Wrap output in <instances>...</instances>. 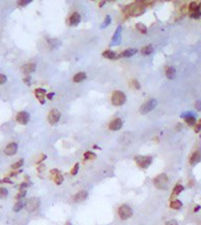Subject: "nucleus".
I'll return each mask as SVG.
<instances>
[{
	"mask_svg": "<svg viewBox=\"0 0 201 225\" xmlns=\"http://www.w3.org/2000/svg\"><path fill=\"white\" fill-rule=\"evenodd\" d=\"M126 101V95L122 91H115L111 95V103L115 106H121L123 105Z\"/></svg>",
	"mask_w": 201,
	"mask_h": 225,
	"instance_id": "f257e3e1",
	"label": "nucleus"
},
{
	"mask_svg": "<svg viewBox=\"0 0 201 225\" xmlns=\"http://www.w3.org/2000/svg\"><path fill=\"white\" fill-rule=\"evenodd\" d=\"M153 182H154V186L158 188V189H160V190H166L167 187H168L169 178L166 174L163 173L155 177Z\"/></svg>",
	"mask_w": 201,
	"mask_h": 225,
	"instance_id": "f03ea898",
	"label": "nucleus"
},
{
	"mask_svg": "<svg viewBox=\"0 0 201 225\" xmlns=\"http://www.w3.org/2000/svg\"><path fill=\"white\" fill-rule=\"evenodd\" d=\"M118 214H119V217L121 220H128L129 218L132 217L133 211L129 205L123 204L118 209Z\"/></svg>",
	"mask_w": 201,
	"mask_h": 225,
	"instance_id": "7ed1b4c3",
	"label": "nucleus"
},
{
	"mask_svg": "<svg viewBox=\"0 0 201 225\" xmlns=\"http://www.w3.org/2000/svg\"><path fill=\"white\" fill-rule=\"evenodd\" d=\"M158 104V101L155 99H149L148 101H146L145 103H143L141 106H140V113L142 115H146L148 113H150L151 111L155 109V106Z\"/></svg>",
	"mask_w": 201,
	"mask_h": 225,
	"instance_id": "20e7f679",
	"label": "nucleus"
},
{
	"mask_svg": "<svg viewBox=\"0 0 201 225\" xmlns=\"http://www.w3.org/2000/svg\"><path fill=\"white\" fill-rule=\"evenodd\" d=\"M136 165L142 169H147L152 163V157L151 156H136L134 157Z\"/></svg>",
	"mask_w": 201,
	"mask_h": 225,
	"instance_id": "39448f33",
	"label": "nucleus"
},
{
	"mask_svg": "<svg viewBox=\"0 0 201 225\" xmlns=\"http://www.w3.org/2000/svg\"><path fill=\"white\" fill-rule=\"evenodd\" d=\"M25 206V209L29 213H33V211H37L39 209V206H40V200H39L38 198H30L28 199L24 204Z\"/></svg>",
	"mask_w": 201,
	"mask_h": 225,
	"instance_id": "423d86ee",
	"label": "nucleus"
},
{
	"mask_svg": "<svg viewBox=\"0 0 201 225\" xmlns=\"http://www.w3.org/2000/svg\"><path fill=\"white\" fill-rule=\"evenodd\" d=\"M60 120V113L57 109H52L48 114V122L50 124L54 125Z\"/></svg>",
	"mask_w": 201,
	"mask_h": 225,
	"instance_id": "0eeeda50",
	"label": "nucleus"
},
{
	"mask_svg": "<svg viewBox=\"0 0 201 225\" xmlns=\"http://www.w3.org/2000/svg\"><path fill=\"white\" fill-rule=\"evenodd\" d=\"M29 119H30V117L27 111H20V113H18L16 116V120L22 125L27 124V123L29 122Z\"/></svg>",
	"mask_w": 201,
	"mask_h": 225,
	"instance_id": "6e6552de",
	"label": "nucleus"
},
{
	"mask_svg": "<svg viewBox=\"0 0 201 225\" xmlns=\"http://www.w3.org/2000/svg\"><path fill=\"white\" fill-rule=\"evenodd\" d=\"M123 126V121L120 118H116L113 121H111L109 124V128L113 131H117V130L121 129Z\"/></svg>",
	"mask_w": 201,
	"mask_h": 225,
	"instance_id": "1a4fd4ad",
	"label": "nucleus"
},
{
	"mask_svg": "<svg viewBox=\"0 0 201 225\" xmlns=\"http://www.w3.org/2000/svg\"><path fill=\"white\" fill-rule=\"evenodd\" d=\"M17 150H18V144L15 143V142H12V143L7 144V146L5 147V149H4V153L6 155H14L16 154Z\"/></svg>",
	"mask_w": 201,
	"mask_h": 225,
	"instance_id": "9d476101",
	"label": "nucleus"
},
{
	"mask_svg": "<svg viewBox=\"0 0 201 225\" xmlns=\"http://www.w3.org/2000/svg\"><path fill=\"white\" fill-rule=\"evenodd\" d=\"M87 197H88V192H86V191H79L78 193H76V194L73 196L72 200H73V202H75V203H80V202L86 200Z\"/></svg>",
	"mask_w": 201,
	"mask_h": 225,
	"instance_id": "9b49d317",
	"label": "nucleus"
},
{
	"mask_svg": "<svg viewBox=\"0 0 201 225\" xmlns=\"http://www.w3.org/2000/svg\"><path fill=\"white\" fill-rule=\"evenodd\" d=\"M35 95L37 97V99L39 100V102L44 104L45 103V95H46V91L44 89H37L35 91Z\"/></svg>",
	"mask_w": 201,
	"mask_h": 225,
	"instance_id": "f8f14e48",
	"label": "nucleus"
},
{
	"mask_svg": "<svg viewBox=\"0 0 201 225\" xmlns=\"http://www.w3.org/2000/svg\"><path fill=\"white\" fill-rule=\"evenodd\" d=\"M80 15L78 13H73V14L71 15V17L69 18V25L70 26H76V25L79 24V22H80Z\"/></svg>",
	"mask_w": 201,
	"mask_h": 225,
	"instance_id": "ddd939ff",
	"label": "nucleus"
},
{
	"mask_svg": "<svg viewBox=\"0 0 201 225\" xmlns=\"http://www.w3.org/2000/svg\"><path fill=\"white\" fill-rule=\"evenodd\" d=\"M21 70L25 75H28V74L33 73L35 71V64H26V65L22 66Z\"/></svg>",
	"mask_w": 201,
	"mask_h": 225,
	"instance_id": "4468645a",
	"label": "nucleus"
},
{
	"mask_svg": "<svg viewBox=\"0 0 201 225\" xmlns=\"http://www.w3.org/2000/svg\"><path fill=\"white\" fill-rule=\"evenodd\" d=\"M103 56L105 58H109V60H118L120 57V54H118L117 52L115 51H111V50H105L103 52Z\"/></svg>",
	"mask_w": 201,
	"mask_h": 225,
	"instance_id": "2eb2a0df",
	"label": "nucleus"
},
{
	"mask_svg": "<svg viewBox=\"0 0 201 225\" xmlns=\"http://www.w3.org/2000/svg\"><path fill=\"white\" fill-rule=\"evenodd\" d=\"M121 31H122V27L121 26H118V28L116 29V33H115L114 38H113V43L111 45H117L121 42Z\"/></svg>",
	"mask_w": 201,
	"mask_h": 225,
	"instance_id": "dca6fc26",
	"label": "nucleus"
},
{
	"mask_svg": "<svg viewBox=\"0 0 201 225\" xmlns=\"http://www.w3.org/2000/svg\"><path fill=\"white\" fill-rule=\"evenodd\" d=\"M138 52V50L136 49H133V48H129V49H126V50H124V51L120 54V56H122V57H130L132 56V55H134Z\"/></svg>",
	"mask_w": 201,
	"mask_h": 225,
	"instance_id": "f3484780",
	"label": "nucleus"
},
{
	"mask_svg": "<svg viewBox=\"0 0 201 225\" xmlns=\"http://www.w3.org/2000/svg\"><path fill=\"white\" fill-rule=\"evenodd\" d=\"M201 160V153L200 152H195L193 153V155L191 156V160H190V164L191 165H195V164L199 163Z\"/></svg>",
	"mask_w": 201,
	"mask_h": 225,
	"instance_id": "a211bd4d",
	"label": "nucleus"
},
{
	"mask_svg": "<svg viewBox=\"0 0 201 225\" xmlns=\"http://www.w3.org/2000/svg\"><path fill=\"white\" fill-rule=\"evenodd\" d=\"M86 78H87V74L84 73V72H79V73L74 75L73 82H84Z\"/></svg>",
	"mask_w": 201,
	"mask_h": 225,
	"instance_id": "6ab92c4d",
	"label": "nucleus"
},
{
	"mask_svg": "<svg viewBox=\"0 0 201 225\" xmlns=\"http://www.w3.org/2000/svg\"><path fill=\"white\" fill-rule=\"evenodd\" d=\"M175 73H176V71H175L174 67H168L166 69V76L169 79H173L174 76H175Z\"/></svg>",
	"mask_w": 201,
	"mask_h": 225,
	"instance_id": "aec40b11",
	"label": "nucleus"
},
{
	"mask_svg": "<svg viewBox=\"0 0 201 225\" xmlns=\"http://www.w3.org/2000/svg\"><path fill=\"white\" fill-rule=\"evenodd\" d=\"M152 51H153V47L151 46V45H147V46L143 47L142 50H141L142 54L143 55H149V54L152 53Z\"/></svg>",
	"mask_w": 201,
	"mask_h": 225,
	"instance_id": "412c9836",
	"label": "nucleus"
},
{
	"mask_svg": "<svg viewBox=\"0 0 201 225\" xmlns=\"http://www.w3.org/2000/svg\"><path fill=\"white\" fill-rule=\"evenodd\" d=\"M181 206H182L181 201L177 200V199H175V200H172L171 203H170V207H171V209H181Z\"/></svg>",
	"mask_w": 201,
	"mask_h": 225,
	"instance_id": "4be33fe9",
	"label": "nucleus"
},
{
	"mask_svg": "<svg viewBox=\"0 0 201 225\" xmlns=\"http://www.w3.org/2000/svg\"><path fill=\"white\" fill-rule=\"evenodd\" d=\"M185 123H187L189 126H194L196 123V119H195V117L193 116H190V117H185Z\"/></svg>",
	"mask_w": 201,
	"mask_h": 225,
	"instance_id": "5701e85b",
	"label": "nucleus"
},
{
	"mask_svg": "<svg viewBox=\"0 0 201 225\" xmlns=\"http://www.w3.org/2000/svg\"><path fill=\"white\" fill-rule=\"evenodd\" d=\"M53 180L56 184H62V181H64V176L60 173H57L56 175L53 176Z\"/></svg>",
	"mask_w": 201,
	"mask_h": 225,
	"instance_id": "b1692460",
	"label": "nucleus"
},
{
	"mask_svg": "<svg viewBox=\"0 0 201 225\" xmlns=\"http://www.w3.org/2000/svg\"><path fill=\"white\" fill-rule=\"evenodd\" d=\"M183 191V187H182L181 184H176L173 189V193H172V196H175V195H178L180 192Z\"/></svg>",
	"mask_w": 201,
	"mask_h": 225,
	"instance_id": "393cba45",
	"label": "nucleus"
},
{
	"mask_svg": "<svg viewBox=\"0 0 201 225\" xmlns=\"http://www.w3.org/2000/svg\"><path fill=\"white\" fill-rule=\"evenodd\" d=\"M84 160H91L96 158V154L95 153H93L92 151H87L84 154Z\"/></svg>",
	"mask_w": 201,
	"mask_h": 225,
	"instance_id": "a878e982",
	"label": "nucleus"
},
{
	"mask_svg": "<svg viewBox=\"0 0 201 225\" xmlns=\"http://www.w3.org/2000/svg\"><path fill=\"white\" fill-rule=\"evenodd\" d=\"M136 29L139 30L141 33H144V35L147 33V27L143 24V23H138V24H136Z\"/></svg>",
	"mask_w": 201,
	"mask_h": 225,
	"instance_id": "bb28decb",
	"label": "nucleus"
},
{
	"mask_svg": "<svg viewBox=\"0 0 201 225\" xmlns=\"http://www.w3.org/2000/svg\"><path fill=\"white\" fill-rule=\"evenodd\" d=\"M189 8H190V11H192V13H193V12H196V11H199V4L197 2H192V3H190Z\"/></svg>",
	"mask_w": 201,
	"mask_h": 225,
	"instance_id": "cd10ccee",
	"label": "nucleus"
},
{
	"mask_svg": "<svg viewBox=\"0 0 201 225\" xmlns=\"http://www.w3.org/2000/svg\"><path fill=\"white\" fill-rule=\"evenodd\" d=\"M26 196V190H21L18 194L16 195V199L17 200H21Z\"/></svg>",
	"mask_w": 201,
	"mask_h": 225,
	"instance_id": "c85d7f7f",
	"label": "nucleus"
},
{
	"mask_svg": "<svg viewBox=\"0 0 201 225\" xmlns=\"http://www.w3.org/2000/svg\"><path fill=\"white\" fill-rule=\"evenodd\" d=\"M23 160H19L18 162H16V163L14 164V165L12 166V169H14V170H16V169H19V168H21L22 166H23Z\"/></svg>",
	"mask_w": 201,
	"mask_h": 225,
	"instance_id": "c756f323",
	"label": "nucleus"
},
{
	"mask_svg": "<svg viewBox=\"0 0 201 225\" xmlns=\"http://www.w3.org/2000/svg\"><path fill=\"white\" fill-rule=\"evenodd\" d=\"M22 207H23V202H22L21 200H19L14 205V211H21V209H22Z\"/></svg>",
	"mask_w": 201,
	"mask_h": 225,
	"instance_id": "7c9ffc66",
	"label": "nucleus"
},
{
	"mask_svg": "<svg viewBox=\"0 0 201 225\" xmlns=\"http://www.w3.org/2000/svg\"><path fill=\"white\" fill-rule=\"evenodd\" d=\"M8 192L7 190H6L5 188H0V199H2V198H5L6 196H7Z\"/></svg>",
	"mask_w": 201,
	"mask_h": 225,
	"instance_id": "2f4dec72",
	"label": "nucleus"
},
{
	"mask_svg": "<svg viewBox=\"0 0 201 225\" xmlns=\"http://www.w3.org/2000/svg\"><path fill=\"white\" fill-rule=\"evenodd\" d=\"M78 168H79V165L78 164H75L73 166L72 170H71V175H76V173L78 172Z\"/></svg>",
	"mask_w": 201,
	"mask_h": 225,
	"instance_id": "473e14b6",
	"label": "nucleus"
},
{
	"mask_svg": "<svg viewBox=\"0 0 201 225\" xmlns=\"http://www.w3.org/2000/svg\"><path fill=\"white\" fill-rule=\"evenodd\" d=\"M200 16H201V12L200 11L193 12V13L191 14V18H194V19H198Z\"/></svg>",
	"mask_w": 201,
	"mask_h": 225,
	"instance_id": "72a5a7b5",
	"label": "nucleus"
},
{
	"mask_svg": "<svg viewBox=\"0 0 201 225\" xmlns=\"http://www.w3.org/2000/svg\"><path fill=\"white\" fill-rule=\"evenodd\" d=\"M111 16H106V17H105V21H104V23L102 24V27H103V28L106 27V26H107V25H109V23H111Z\"/></svg>",
	"mask_w": 201,
	"mask_h": 225,
	"instance_id": "f704fd0d",
	"label": "nucleus"
},
{
	"mask_svg": "<svg viewBox=\"0 0 201 225\" xmlns=\"http://www.w3.org/2000/svg\"><path fill=\"white\" fill-rule=\"evenodd\" d=\"M131 84H132V87L134 88V89H136V90H139L140 88H141V86H140L139 82H138L136 79H133L132 82H131Z\"/></svg>",
	"mask_w": 201,
	"mask_h": 225,
	"instance_id": "c9c22d12",
	"label": "nucleus"
},
{
	"mask_svg": "<svg viewBox=\"0 0 201 225\" xmlns=\"http://www.w3.org/2000/svg\"><path fill=\"white\" fill-rule=\"evenodd\" d=\"M7 78H6V76L4 74H0V84H5Z\"/></svg>",
	"mask_w": 201,
	"mask_h": 225,
	"instance_id": "e433bc0d",
	"label": "nucleus"
},
{
	"mask_svg": "<svg viewBox=\"0 0 201 225\" xmlns=\"http://www.w3.org/2000/svg\"><path fill=\"white\" fill-rule=\"evenodd\" d=\"M165 225H178V223H177L175 220H170V221L166 222V224Z\"/></svg>",
	"mask_w": 201,
	"mask_h": 225,
	"instance_id": "4c0bfd02",
	"label": "nucleus"
},
{
	"mask_svg": "<svg viewBox=\"0 0 201 225\" xmlns=\"http://www.w3.org/2000/svg\"><path fill=\"white\" fill-rule=\"evenodd\" d=\"M195 106H196V109H197V111H201V100L197 101L196 104H195Z\"/></svg>",
	"mask_w": 201,
	"mask_h": 225,
	"instance_id": "58836bf2",
	"label": "nucleus"
},
{
	"mask_svg": "<svg viewBox=\"0 0 201 225\" xmlns=\"http://www.w3.org/2000/svg\"><path fill=\"white\" fill-rule=\"evenodd\" d=\"M200 130H201V122H199L198 124L195 126V131L196 133H199Z\"/></svg>",
	"mask_w": 201,
	"mask_h": 225,
	"instance_id": "ea45409f",
	"label": "nucleus"
},
{
	"mask_svg": "<svg viewBox=\"0 0 201 225\" xmlns=\"http://www.w3.org/2000/svg\"><path fill=\"white\" fill-rule=\"evenodd\" d=\"M28 3H30V1H20V2L18 3V5H20V6H24V5H27Z\"/></svg>",
	"mask_w": 201,
	"mask_h": 225,
	"instance_id": "a19ab883",
	"label": "nucleus"
},
{
	"mask_svg": "<svg viewBox=\"0 0 201 225\" xmlns=\"http://www.w3.org/2000/svg\"><path fill=\"white\" fill-rule=\"evenodd\" d=\"M45 158H46V155H45V154L41 155V157H40V160H37V164L41 163L42 160H45Z\"/></svg>",
	"mask_w": 201,
	"mask_h": 225,
	"instance_id": "79ce46f5",
	"label": "nucleus"
},
{
	"mask_svg": "<svg viewBox=\"0 0 201 225\" xmlns=\"http://www.w3.org/2000/svg\"><path fill=\"white\" fill-rule=\"evenodd\" d=\"M27 186H28V184H26V182H23V184L20 186V189H21V190H24L25 188H27Z\"/></svg>",
	"mask_w": 201,
	"mask_h": 225,
	"instance_id": "37998d69",
	"label": "nucleus"
},
{
	"mask_svg": "<svg viewBox=\"0 0 201 225\" xmlns=\"http://www.w3.org/2000/svg\"><path fill=\"white\" fill-rule=\"evenodd\" d=\"M3 181H4V182H7V184H13V182H12V180H11V179H10V178H7V177H5V178L3 179Z\"/></svg>",
	"mask_w": 201,
	"mask_h": 225,
	"instance_id": "c03bdc74",
	"label": "nucleus"
},
{
	"mask_svg": "<svg viewBox=\"0 0 201 225\" xmlns=\"http://www.w3.org/2000/svg\"><path fill=\"white\" fill-rule=\"evenodd\" d=\"M52 97H53V94H48V95H47V98H48V99H51Z\"/></svg>",
	"mask_w": 201,
	"mask_h": 225,
	"instance_id": "a18cd8bd",
	"label": "nucleus"
},
{
	"mask_svg": "<svg viewBox=\"0 0 201 225\" xmlns=\"http://www.w3.org/2000/svg\"><path fill=\"white\" fill-rule=\"evenodd\" d=\"M104 3H105V2H100V3H99V6H102V5H104Z\"/></svg>",
	"mask_w": 201,
	"mask_h": 225,
	"instance_id": "49530a36",
	"label": "nucleus"
},
{
	"mask_svg": "<svg viewBox=\"0 0 201 225\" xmlns=\"http://www.w3.org/2000/svg\"><path fill=\"white\" fill-rule=\"evenodd\" d=\"M66 225H71V223H67V224H66Z\"/></svg>",
	"mask_w": 201,
	"mask_h": 225,
	"instance_id": "de8ad7c7",
	"label": "nucleus"
},
{
	"mask_svg": "<svg viewBox=\"0 0 201 225\" xmlns=\"http://www.w3.org/2000/svg\"><path fill=\"white\" fill-rule=\"evenodd\" d=\"M0 182H1V180H0Z\"/></svg>",
	"mask_w": 201,
	"mask_h": 225,
	"instance_id": "09e8293b",
	"label": "nucleus"
}]
</instances>
